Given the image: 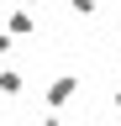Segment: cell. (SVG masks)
<instances>
[{
	"label": "cell",
	"instance_id": "6da1fadb",
	"mask_svg": "<svg viewBox=\"0 0 121 126\" xmlns=\"http://www.w3.org/2000/svg\"><path fill=\"white\" fill-rule=\"evenodd\" d=\"M69 94H74V79H58V84L48 89V100H53V105H63V100H69Z\"/></svg>",
	"mask_w": 121,
	"mask_h": 126
}]
</instances>
